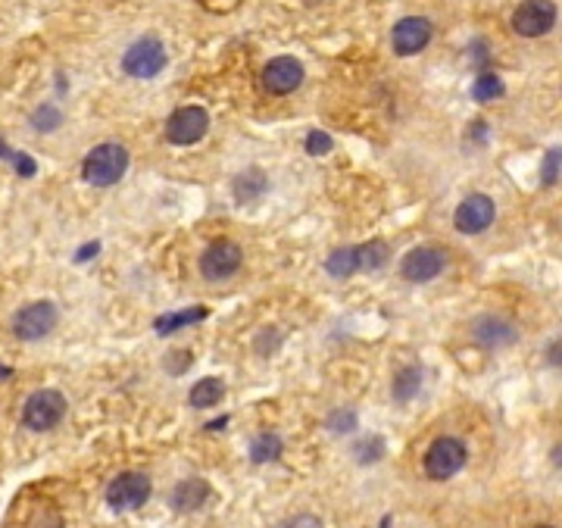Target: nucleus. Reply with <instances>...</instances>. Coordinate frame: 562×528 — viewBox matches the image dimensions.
<instances>
[{"label": "nucleus", "mask_w": 562, "mask_h": 528, "mask_svg": "<svg viewBox=\"0 0 562 528\" xmlns=\"http://www.w3.org/2000/svg\"><path fill=\"white\" fill-rule=\"evenodd\" d=\"M278 344H281V331L278 329H263L257 335V353L259 357H272L278 350Z\"/></svg>", "instance_id": "obj_30"}, {"label": "nucleus", "mask_w": 562, "mask_h": 528, "mask_svg": "<svg viewBox=\"0 0 562 528\" xmlns=\"http://www.w3.org/2000/svg\"><path fill=\"white\" fill-rule=\"evenodd\" d=\"M556 26V4L553 0H522L512 13V32L522 38H541Z\"/></svg>", "instance_id": "obj_10"}, {"label": "nucleus", "mask_w": 562, "mask_h": 528, "mask_svg": "<svg viewBox=\"0 0 562 528\" xmlns=\"http://www.w3.org/2000/svg\"><path fill=\"white\" fill-rule=\"evenodd\" d=\"M325 272L331 278H347L353 272H359V257H357V247H337V251L328 253L325 260Z\"/></svg>", "instance_id": "obj_20"}, {"label": "nucleus", "mask_w": 562, "mask_h": 528, "mask_svg": "<svg viewBox=\"0 0 562 528\" xmlns=\"http://www.w3.org/2000/svg\"><path fill=\"white\" fill-rule=\"evenodd\" d=\"M466 460H469L466 444L459 441V438L443 435L428 444V450H425L422 456V469H425V476L435 478V482H447V478H453L459 469L466 466Z\"/></svg>", "instance_id": "obj_2"}, {"label": "nucleus", "mask_w": 562, "mask_h": 528, "mask_svg": "<svg viewBox=\"0 0 562 528\" xmlns=\"http://www.w3.org/2000/svg\"><path fill=\"white\" fill-rule=\"evenodd\" d=\"M431 35H435V28L425 16H404L390 32V47L397 57H416L428 47Z\"/></svg>", "instance_id": "obj_11"}, {"label": "nucleus", "mask_w": 562, "mask_h": 528, "mask_svg": "<svg viewBox=\"0 0 562 528\" xmlns=\"http://www.w3.org/2000/svg\"><path fill=\"white\" fill-rule=\"evenodd\" d=\"M443 269H447V253H443L441 247H431V245L412 247V251H406L404 260H400V276L412 284L431 282V278H437Z\"/></svg>", "instance_id": "obj_9"}, {"label": "nucleus", "mask_w": 562, "mask_h": 528, "mask_svg": "<svg viewBox=\"0 0 562 528\" xmlns=\"http://www.w3.org/2000/svg\"><path fill=\"white\" fill-rule=\"evenodd\" d=\"M57 319H60V313H57V307L50 300L28 304L13 316V335L19 341H41V338H47L57 329Z\"/></svg>", "instance_id": "obj_8"}, {"label": "nucleus", "mask_w": 562, "mask_h": 528, "mask_svg": "<svg viewBox=\"0 0 562 528\" xmlns=\"http://www.w3.org/2000/svg\"><path fill=\"white\" fill-rule=\"evenodd\" d=\"M553 462L562 469V444H556V447H553Z\"/></svg>", "instance_id": "obj_37"}, {"label": "nucleus", "mask_w": 562, "mask_h": 528, "mask_svg": "<svg viewBox=\"0 0 562 528\" xmlns=\"http://www.w3.org/2000/svg\"><path fill=\"white\" fill-rule=\"evenodd\" d=\"M10 376H13V369H10V366L0 363V382H4V378H10Z\"/></svg>", "instance_id": "obj_38"}, {"label": "nucleus", "mask_w": 562, "mask_h": 528, "mask_svg": "<svg viewBox=\"0 0 562 528\" xmlns=\"http://www.w3.org/2000/svg\"><path fill=\"white\" fill-rule=\"evenodd\" d=\"M166 63H169V53L159 38H138L122 57V69L132 79H153L163 73Z\"/></svg>", "instance_id": "obj_4"}, {"label": "nucleus", "mask_w": 562, "mask_h": 528, "mask_svg": "<svg viewBox=\"0 0 562 528\" xmlns=\"http://www.w3.org/2000/svg\"><path fill=\"white\" fill-rule=\"evenodd\" d=\"M281 528H322V519L312 513H300V516H291Z\"/></svg>", "instance_id": "obj_32"}, {"label": "nucleus", "mask_w": 562, "mask_h": 528, "mask_svg": "<svg viewBox=\"0 0 562 528\" xmlns=\"http://www.w3.org/2000/svg\"><path fill=\"white\" fill-rule=\"evenodd\" d=\"M210 132V113L204 106H179V110L166 120V141L175 147L197 144Z\"/></svg>", "instance_id": "obj_5"}, {"label": "nucleus", "mask_w": 562, "mask_h": 528, "mask_svg": "<svg viewBox=\"0 0 562 528\" xmlns=\"http://www.w3.org/2000/svg\"><path fill=\"white\" fill-rule=\"evenodd\" d=\"M150 497V478L144 472H122L106 485V503L116 513H128V509H138Z\"/></svg>", "instance_id": "obj_6"}, {"label": "nucleus", "mask_w": 562, "mask_h": 528, "mask_svg": "<svg viewBox=\"0 0 562 528\" xmlns=\"http://www.w3.org/2000/svg\"><path fill=\"white\" fill-rule=\"evenodd\" d=\"M222 397H225V384L219 382V378H200L191 388V394H188V403H191L194 409H210L216 407Z\"/></svg>", "instance_id": "obj_19"}, {"label": "nucleus", "mask_w": 562, "mask_h": 528, "mask_svg": "<svg viewBox=\"0 0 562 528\" xmlns=\"http://www.w3.org/2000/svg\"><path fill=\"white\" fill-rule=\"evenodd\" d=\"M281 456V438L275 431H263V435L253 438L250 444V460L253 462H272Z\"/></svg>", "instance_id": "obj_23"}, {"label": "nucleus", "mask_w": 562, "mask_h": 528, "mask_svg": "<svg viewBox=\"0 0 562 528\" xmlns=\"http://www.w3.org/2000/svg\"><path fill=\"white\" fill-rule=\"evenodd\" d=\"M353 456H357V462H363V466L378 462L384 456V438H378V435L363 438L359 444H353Z\"/></svg>", "instance_id": "obj_25"}, {"label": "nucleus", "mask_w": 562, "mask_h": 528, "mask_svg": "<svg viewBox=\"0 0 562 528\" xmlns=\"http://www.w3.org/2000/svg\"><path fill=\"white\" fill-rule=\"evenodd\" d=\"M497 216V206L488 194H469L463 204L453 213V225H457L459 235H481L484 229H490Z\"/></svg>", "instance_id": "obj_12"}, {"label": "nucleus", "mask_w": 562, "mask_h": 528, "mask_svg": "<svg viewBox=\"0 0 562 528\" xmlns=\"http://www.w3.org/2000/svg\"><path fill=\"white\" fill-rule=\"evenodd\" d=\"M128 169V151L119 141H104L94 151H88L85 163H81V179L94 188H110L126 175Z\"/></svg>", "instance_id": "obj_1"}, {"label": "nucleus", "mask_w": 562, "mask_h": 528, "mask_svg": "<svg viewBox=\"0 0 562 528\" xmlns=\"http://www.w3.org/2000/svg\"><path fill=\"white\" fill-rule=\"evenodd\" d=\"M0 157L10 159V163H13V166H16V172H19L22 179H32L35 169H38V163H35V159L28 157V153H16V151H10V147L4 144V141H0Z\"/></svg>", "instance_id": "obj_27"}, {"label": "nucleus", "mask_w": 562, "mask_h": 528, "mask_svg": "<svg viewBox=\"0 0 562 528\" xmlns=\"http://www.w3.org/2000/svg\"><path fill=\"white\" fill-rule=\"evenodd\" d=\"M63 416H66V397L53 388L35 391L26 400V407H22V425L32 431L57 429L63 423Z\"/></svg>", "instance_id": "obj_3"}, {"label": "nucleus", "mask_w": 562, "mask_h": 528, "mask_svg": "<svg viewBox=\"0 0 562 528\" xmlns=\"http://www.w3.org/2000/svg\"><path fill=\"white\" fill-rule=\"evenodd\" d=\"M469 53H472V63H475L478 69L488 66V47H484V41H475V44L469 47Z\"/></svg>", "instance_id": "obj_34"}, {"label": "nucleus", "mask_w": 562, "mask_h": 528, "mask_svg": "<svg viewBox=\"0 0 562 528\" xmlns=\"http://www.w3.org/2000/svg\"><path fill=\"white\" fill-rule=\"evenodd\" d=\"M210 316V310L206 307H188V310H179V313H166V316H159L157 322H153V329H157V335H175L179 329H188V325H197L204 322V319Z\"/></svg>", "instance_id": "obj_16"}, {"label": "nucleus", "mask_w": 562, "mask_h": 528, "mask_svg": "<svg viewBox=\"0 0 562 528\" xmlns=\"http://www.w3.org/2000/svg\"><path fill=\"white\" fill-rule=\"evenodd\" d=\"M562 175V147H550L547 153H543V163H541V185L550 188L556 185Z\"/></svg>", "instance_id": "obj_24"}, {"label": "nucleus", "mask_w": 562, "mask_h": 528, "mask_svg": "<svg viewBox=\"0 0 562 528\" xmlns=\"http://www.w3.org/2000/svg\"><path fill=\"white\" fill-rule=\"evenodd\" d=\"M506 94V85H503V79L497 73H481L475 82H472V97L478 100V104H488V100H497Z\"/></svg>", "instance_id": "obj_22"}, {"label": "nucleus", "mask_w": 562, "mask_h": 528, "mask_svg": "<svg viewBox=\"0 0 562 528\" xmlns=\"http://www.w3.org/2000/svg\"><path fill=\"white\" fill-rule=\"evenodd\" d=\"M235 198L241 200V204H250V200L263 198L266 188H269V179H266V172L259 169V166H250V169H244L235 179Z\"/></svg>", "instance_id": "obj_17"}, {"label": "nucleus", "mask_w": 562, "mask_h": 528, "mask_svg": "<svg viewBox=\"0 0 562 528\" xmlns=\"http://www.w3.org/2000/svg\"><path fill=\"white\" fill-rule=\"evenodd\" d=\"M541 528H553V525H541Z\"/></svg>", "instance_id": "obj_39"}, {"label": "nucleus", "mask_w": 562, "mask_h": 528, "mask_svg": "<svg viewBox=\"0 0 562 528\" xmlns=\"http://www.w3.org/2000/svg\"><path fill=\"white\" fill-rule=\"evenodd\" d=\"M466 138H469V141H478V144H484V138H488V122L475 120V122L469 126V132H466Z\"/></svg>", "instance_id": "obj_35"}, {"label": "nucleus", "mask_w": 562, "mask_h": 528, "mask_svg": "<svg viewBox=\"0 0 562 528\" xmlns=\"http://www.w3.org/2000/svg\"><path fill=\"white\" fill-rule=\"evenodd\" d=\"M206 501H210V485H206L204 478H185V482L175 485L173 494H169V503H173L175 513H194V509H200Z\"/></svg>", "instance_id": "obj_15"}, {"label": "nucleus", "mask_w": 562, "mask_h": 528, "mask_svg": "<svg viewBox=\"0 0 562 528\" xmlns=\"http://www.w3.org/2000/svg\"><path fill=\"white\" fill-rule=\"evenodd\" d=\"M325 425H328V431H335V435H350V431L357 429V413H353V409H335V413L325 419Z\"/></svg>", "instance_id": "obj_28"}, {"label": "nucleus", "mask_w": 562, "mask_h": 528, "mask_svg": "<svg viewBox=\"0 0 562 528\" xmlns=\"http://www.w3.org/2000/svg\"><path fill=\"white\" fill-rule=\"evenodd\" d=\"M419 388H422V369H419V366H404V369L394 376V382H390V394L400 403L412 400V397L419 394Z\"/></svg>", "instance_id": "obj_18"}, {"label": "nucleus", "mask_w": 562, "mask_h": 528, "mask_svg": "<svg viewBox=\"0 0 562 528\" xmlns=\"http://www.w3.org/2000/svg\"><path fill=\"white\" fill-rule=\"evenodd\" d=\"M241 263H244L241 245H235V241L228 238L212 241L204 251V257H200V276H204L206 282H225V278H232L235 272L241 269Z\"/></svg>", "instance_id": "obj_7"}, {"label": "nucleus", "mask_w": 562, "mask_h": 528, "mask_svg": "<svg viewBox=\"0 0 562 528\" xmlns=\"http://www.w3.org/2000/svg\"><path fill=\"white\" fill-rule=\"evenodd\" d=\"M300 85H304V66L294 57H275L263 66V88L275 97H285Z\"/></svg>", "instance_id": "obj_13"}, {"label": "nucleus", "mask_w": 562, "mask_h": 528, "mask_svg": "<svg viewBox=\"0 0 562 528\" xmlns=\"http://www.w3.org/2000/svg\"><path fill=\"white\" fill-rule=\"evenodd\" d=\"M357 257H359V272H375L390 260V247L378 238L366 241V245H357Z\"/></svg>", "instance_id": "obj_21"}, {"label": "nucleus", "mask_w": 562, "mask_h": 528, "mask_svg": "<svg viewBox=\"0 0 562 528\" xmlns=\"http://www.w3.org/2000/svg\"><path fill=\"white\" fill-rule=\"evenodd\" d=\"M543 363L553 366V369L562 366V338H556V341L547 344V350H543Z\"/></svg>", "instance_id": "obj_33"}, {"label": "nucleus", "mask_w": 562, "mask_h": 528, "mask_svg": "<svg viewBox=\"0 0 562 528\" xmlns=\"http://www.w3.org/2000/svg\"><path fill=\"white\" fill-rule=\"evenodd\" d=\"M97 253H100V241H88V245L81 247L79 253H75V260H79V263H85V260L97 257Z\"/></svg>", "instance_id": "obj_36"}, {"label": "nucleus", "mask_w": 562, "mask_h": 528, "mask_svg": "<svg viewBox=\"0 0 562 528\" xmlns=\"http://www.w3.org/2000/svg\"><path fill=\"white\" fill-rule=\"evenodd\" d=\"M469 335L478 347L494 350V347H510V344L519 338V329L503 316H478L475 322H472Z\"/></svg>", "instance_id": "obj_14"}, {"label": "nucleus", "mask_w": 562, "mask_h": 528, "mask_svg": "<svg viewBox=\"0 0 562 528\" xmlns=\"http://www.w3.org/2000/svg\"><path fill=\"white\" fill-rule=\"evenodd\" d=\"M331 147H335V138H331L328 132L312 128V132L306 135V153H310V157H325V153H331Z\"/></svg>", "instance_id": "obj_29"}, {"label": "nucleus", "mask_w": 562, "mask_h": 528, "mask_svg": "<svg viewBox=\"0 0 562 528\" xmlns=\"http://www.w3.org/2000/svg\"><path fill=\"white\" fill-rule=\"evenodd\" d=\"M32 126H35V132H53V128L63 126V113L53 104H44L32 113Z\"/></svg>", "instance_id": "obj_26"}, {"label": "nucleus", "mask_w": 562, "mask_h": 528, "mask_svg": "<svg viewBox=\"0 0 562 528\" xmlns=\"http://www.w3.org/2000/svg\"><path fill=\"white\" fill-rule=\"evenodd\" d=\"M188 366H191V353H185V350H181V353H169V357H166V369L173 372V376H181Z\"/></svg>", "instance_id": "obj_31"}]
</instances>
